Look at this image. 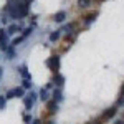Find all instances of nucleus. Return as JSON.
<instances>
[{
  "label": "nucleus",
  "instance_id": "obj_1",
  "mask_svg": "<svg viewBox=\"0 0 124 124\" xmlns=\"http://www.w3.org/2000/svg\"><path fill=\"white\" fill-rule=\"evenodd\" d=\"M30 0H8L3 7V13H7L12 20H22L30 13Z\"/></svg>",
  "mask_w": 124,
  "mask_h": 124
},
{
  "label": "nucleus",
  "instance_id": "obj_2",
  "mask_svg": "<svg viewBox=\"0 0 124 124\" xmlns=\"http://www.w3.org/2000/svg\"><path fill=\"white\" fill-rule=\"evenodd\" d=\"M45 65H46V68L53 73V75H55V73H60V66H61L60 55H51V56L45 61Z\"/></svg>",
  "mask_w": 124,
  "mask_h": 124
},
{
  "label": "nucleus",
  "instance_id": "obj_3",
  "mask_svg": "<svg viewBox=\"0 0 124 124\" xmlns=\"http://www.w3.org/2000/svg\"><path fill=\"white\" fill-rule=\"evenodd\" d=\"M37 99H38V94H37V93H33V91L27 93L25 98H23V106H25V109H27V111H31V108L35 106Z\"/></svg>",
  "mask_w": 124,
  "mask_h": 124
},
{
  "label": "nucleus",
  "instance_id": "obj_4",
  "mask_svg": "<svg viewBox=\"0 0 124 124\" xmlns=\"http://www.w3.org/2000/svg\"><path fill=\"white\" fill-rule=\"evenodd\" d=\"M116 113H117V106H111V108H108V109H104V111L101 113L99 121H101V123H108L109 119H113L116 116Z\"/></svg>",
  "mask_w": 124,
  "mask_h": 124
},
{
  "label": "nucleus",
  "instance_id": "obj_5",
  "mask_svg": "<svg viewBox=\"0 0 124 124\" xmlns=\"http://www.w3.org/2000/svg\"><path fill=\"white\" fill-rule=\"evenodd\" d=\"M45 106H46V111L50 116H55L60 111V104H58L56 101H53V99H48L46 103H45Z\"/></svg>",
  "mask_w": 124,
  "mask_h": 124
},
{
  "label": "nucleus",
  "instance_id": "obj_6",
  "mask_svg": "<svg viewBox=\"0 0 124 124\" xmlns=\"http://www.w3.org/2000/svg\"><path fill=\"white\" fill-rule=\"evenodd\" d=\"M10 45H8V35H7V31L2 28L0 30V51H7V48H8Z\"/></svg>",
  "mask_w": 124,
  "mask_h": 124
},
{
  "label": "nucleus",
  "instance_id": "obj_7",
  "mask_svg": "<svg viewBox=\"0 0 124 124\" xmlns=\"http://www.w3.org/2000/svg\"><path fill=\"white\" fill-rule=\"evenodd\" d=\"M51 83L55 85V88H63V86H65V76H63L61 73H55Z\"/></svg>",
  "mask_w": 124,
  "mask_h": 124
},
{
  "label": "nucleus",
  "instance_id": "obj_8",
  "mask_svg": "<svg viewBox=\"0 0 124 124\" xmlns=\"http://www.w3.org/2000/svg\"><path fill=\"white\" fill-rule=\"evenodd\" d=\"M96 18H98V12H96V10H93V12L86 13L85 17H83V25H86V27H88V25H89V23H93Z\"/></svg>",
  "mask_w": 124,
  "mask_h": 124
},
{
  "label": "nucleus",
  "instance_id": "obj_9",
  "mask_svg": "<svg viewBox=\"0 0 124 124\" xmlns=\"http://www.w3.org/2000/svg\"><path fill=\"white\" fill-rule=\"evenodd\" d=\"M23 30V27L22 25H18V23H10L8 27H7V35L8 37H12V35H17L18 31H22Z\"/></svg>",
  "mask_w": 124,
  "mask_h": 124
},
{
  "label": "nucleus",
  "instance_id": "obj_10",
  "mask_svg": "<svg viewBox=\"0 0 124 124\" xmlns=\"http://www.w3.org/2000/svg\"><path fill=\"white\" fill-rule=\"evenodd\" d=\"M17 71L22 75V78H23V79H31V75H30L28 66H27V65H22V66H18V68H17Z\"/></svg>",
  "mask_w": 124,
  "mask_h": 124
},
{
  "label": "nucleus",
  "instance_id": "obj_11",
  "mask_svg": "<svg viewBox=\"0 0 124 124\" xmlns=\"http://www.w3.org/2000/svg\"><path fill=\"white\" fill-rule=\"evenodd\" d=\"M66 12L65 10H60V12H56L55 15H53V22H56V23H63L65 20H66Z\"/></svg>",
  "mask_w": 124,
  "mask_h": 124
},
{
  "label": "nucleus",
  "instance_id": "obj_12",
  "mask_svg": "<svg viewBox=\"0 0 124 124\" xmlns=\"http://www.w3.org/2000/svg\"><path fill=\"white\" fill-rule=\"evenodd\" d=\"M51 99H53V101H56L58 104H60V103H61V101L65 99V98H63V93H61V88H55V89H53Z\"/></svg>",
  "mask_w": 124,
  "mask_h": 124
},
{
  "label": "nucleus",
  "instance_id": "obj_13",
  "mask_svg": "<svg viewBox=\"0 0 124 124\" xmlns=\"http://www.w3.org/2000/svg\"><path fill=\"white\" fill-rule=\"evenodd\" d=\"M38 99H40V101H43V103H46L48 99H51V98H50V93H48L45 88H41V89H40V93H38Z\"/></svg>",
  "mask_w": 124,
  "mask_h": 124
},
{
  "label": "nucleus",
  "instance_id": "obj_14",
  "mask_svg": "<svg viewBox=\"0 0 124 124\" xmlns=\"http://www.w3.org/2000/svg\"><path fill=\"white\" fill-rule=\"evenodd\" d=\"M48 38H50V41H51V43H56L58 40L61 38V30H55V31H51Z\"/></svg>",
  "mask_w": 124,
  "mask_h": 124
},
{
  "label": "nucleus",
  "instance_id": "obj_15",
  "mask_svg": "<svg viewBox=\"0 0 124 124\" xmlns=\"http://www.w3.org/2000/svg\"><path fill=\"white\" fill-rule=\"evenodd\" d=\"M31 33H33V25H30V27H27V28H23V30H22V38H23V40H25V38H28Z\"/></svg>",
  "mask_w": 124,
  "mask_h": 124
},
{
  "label": "nucleus",
  "instance_id": "obj_16",
  "mask_svg": "<svg viewBox=\"0 0 124 124\" xmlns=\"http://www.w3.org/2000/svg\"><path fill=\"white\" fill-rule=\"evenodd\" d=\"M13 91H15V98H22V99L25 98V94H27V93H25V89H23L22 86H17Z\"/></svg>",
  "mask_w": 124,
  "mask_h": 124
},
{
  "label": "nucleus",
  "instance_id": "obj_17",
  "mask_svg": "<svg viewBox=\"0 0 124 124\" xmlns=\"http://www.w3.org/2000/svg\"><path fill=\"white\" fill-rule=\"evenodd\" d=\"M5 55H7V60H13V58H15V46L10 45V46L7 48V51H5Z\"/></svg>",
  "mask_w": 124,
  "mask_h": 124
},
{
  "label": "nucleus",
  "instance_id": "obj_18",
  "mask_svg": "<svg viewBox=\"0 0 124 124\" xmlns=\"http://www.w3.org/2000/svg\"><path fill=\"white\" fill-rule=\"evenodd\" d=\"M31 79H23V81H22V88H23V89H25V91H27V89H31Z\"/></svg>",
  "mask_w": 124,
  "mask_h": 124
},
{
  "label": "nucleus",
  "instance_id": "obj_19",
  "mask_svg": "<svg viewBox=\"0 0 124 124\" xmlns=\"http://www.w3.org/2000/svg\"><path fill=\"white\" fill-rule=\"evenodd\" d=\"M89 3H91V0H78V5H79L81 8H88Z\"/></svg>",
  "mask_w": 124,
  "mask_h": 124
},
{
  "label": "nucleus",
  "instance_id": "obj_20",
  "mask_svg": "<svg viewBox=\"0 0 124 124\" xmlns=\"http://www.w3.org/2000/svg\"><path fill=\"white\" fill-rule=\"evenodd\" d=\"M31 121H33V117H31V114H30V113L23 114V123H25V124H31Z\"/></svg>",
  "mask_w": 124,
  "mask_h": 124
},
{
  "label": "nucleus",
  "instance_id": "obj_21",
  "mask_svg": "<svg viewBox=\"0 0 124 124\" xmlns=\"http://www.w3.org/2000/svg\"><path fill=\"white\" fill-rule=\"evenodd\" d=\"M5 106H7V98L0 96V109H5Z\"/></svg>",
  "mask_w": 124,
  "mask_h": 124
},
{
  "label": "nucleus",
  "instance_id": "obj_22",
  "mask_svg": "<svg viewBox=\"0 0 124 124\" xmlns=\"http://www.w3.org/2000/svg\"><path fill=\"white\" fill-rule=\"evenodd\" d=\"M5 98H7V101H8V99H13V98H15V91H13V89H8L7 94H5Z\"/></svg>",
  "mask_w": 124,
  "mask_h": 124
},
{
  "label": "nucleus",
  "instance_id": "obj_23",
  "mask_svg": "<svg viewBox=\"0 0 124 124\" xmlns=\"http://www.w3.org/2000/svg\"><path fill=\"white\" fill-rule=\"evenodd\" d=\"M45 89H46V91H50V89H55V85L50 81V83H46V85H45Z\"/></svg>",
  "mask_w": 124,
  "mask_h": 124
},
{
  "label": "nucleus",
  "instance_id": "obj_24",
  "mask_svg": "<svg viewBox=\"0 0 124 124\" xmlns=\"http://www.w3.org/2000/svg\"><path fill=\"white\" fill-rule=\"evenodd\" d=\"M31 124H43V121H41L40 117H33V121H31Z\"/></svg>",
  "mask_w": 124,
  "mask_h": 124
},
{
  "label": "nucleus",
  "instance_id": "obj_25",
  "mask_svg": "<svg viewBox=\"0 0 124 124\" xmlns=\"http://www.w3.org/2000/svg\"><path fill=\"white\" fill-rule=\"evenodd\" d=\"M43 124H56V123H55L53 119H48V121H45V123H43Z\"/></svg>",
  "mask_w": 124,
  "mask_h": 124
},
{
  "label": "nucleus",
  "instance_id": "obj_26",
  "mask_svg": "<svg viewBox=\"0 0 124 124\" xmlns=\"http://www.w3.org/2000/svg\"><path fill=\"white\" fill-rule=\"evenodd\" d=\"M114 124H124V119H117V121H114Z\"/></svg>",
  "mask_w": 124,
  "mask_h": 124
},
{
  "label": "nucleus",
  "instance_id": "obj_27",
  "mask_svg": "<svg viewBox=\"0 0 124 124\" xmlns=\"http://www.w3.org/2000/svg\"><path fill=\"white\" fill-rule=\"evenodd\" d=\"M2 75H3V68L0 66V78H2Z\"/></svg>",
  "mask_w": 124,
  "mask_h": 124
}]
</instances>
